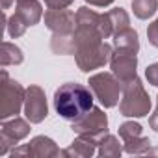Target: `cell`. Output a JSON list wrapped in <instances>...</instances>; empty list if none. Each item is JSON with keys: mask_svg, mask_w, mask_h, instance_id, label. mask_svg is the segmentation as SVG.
Returning a JSON list of instances; mask_svg holds the SVG:
<instances>
[{"mask_svg": "<svg viewBox=\"0 0 158 158\" xmlns=\"http://www.w3.org/2000/svg\"><path fill=\"white\" fill-rule=\"evenodd\" d=\"M93 91L82 84L67 82L54 91V108L65 121H78L93 108Z\"/></svg>", "mask_w": 158, "mask_h": 158, "instance_id": "obj_1", "label": "cell"}, {"mask_svg": "<svg viewBox=\"0 0 158 158\" xmlns=\"http://www.w3.org/2000/svg\"><path fill=\"white\" fill-rule=\"evenodd\" d=\"M151 97L145 91L139 78H134L123 86L119 112L125 117H145L151 114Z\"/></svg>", "mask_w": 158, "mask_h": 158, "instance_id": "obj_2", "label": "cell"}, {"mask_svg": "<svg viewBox=\"0 0 158 158\" xmlns=\"http://www.w3.org/2000/svg\"><path fill=\"white\" fill-rule=\"evenodd\" d=\"M26 89L17 82L11 80L6 71L0 73V119L15 117L24 108Z\"/></svg>", "mask_w": 158, "mask_h": 158, "instance_id": "obj_3", "label": "cell"}, {"mask_svg": "<svg viewBox=\"0 0 158 158\" xmlns=\"http://www.w3.org/2000/svg\"><path fill=\"white\" fill-rule=\"evenodd\" d=\"M89 89L93 91L95 99L104 108H114L119 102V97L123 95V84L114 73H97L89 76Z\"/></svg>", "mask_w": 158, "mask_h": 158, "instance_id": "obj_4", "label": "cell"}, {"mask_svg": "<svg viewBox=\"0 0 158 158\" xmlns=\"http://www.w3.org/2000/svg\"><path fill=\"white\" fill-rule=\"evenodd\" d=\"M71 128H73V132L76 136L93 139L99 145L101 138L108 134V117H106V114L101 108L93 106L84 117H80L78 121H73Z\"/></svg>", "mask_w": 158, "mask_h": 158, "instance_id": "obj_5", "label": "cell"}, {"mask_svg": "<svg viewBox=\"0 0 158 158\" xmlns=\"http://www.w3.org/2000/svg\"><path fill=\"white\" fill-rule=\"evenodd\" d=\"M112 52H114L112 45L101 41V43H95V45H88V47H82V48H76L74 60H76L78 69L84 71V73H89V71L101 69L106 63H110Z\"/></svg>", "mask_w": 158, "mask_h": 158, "instance_id": "obj_6", "label": "cell"}, {"mask_svg": "<svg viewBox=\"0 0 158 158\" xmlns=\"http://www.w3.org/2000/svg\"><path fill=\"white\" fill-rule=\"evenodd\" d=\"M136 54H138L136 50L119 48V47H115V50L112 52L110 69L119 78V82L123 86L134 80V78H138V56Z\"/></svg>", "mask_w": 158, "mask_h": 158, "instance_id": "obj_7", "label": "cell"}, {"mask_svg": "<svg viewBox=\"0 0 158 158\" xmlns=\"http://www.w3.org/2000/svg\"><path fill=\"white\" fill-rule=\"evenodd\" d=\"M30 123L28 119L23 117H13V119H2V127H0V154H8L15 149V145L24 139L30 134Z\"/></svg>", "mask_w": 158, "mask_h": 158, "instance_id": "obj_8", "label": "cell"}, {"mask_svg": "<svg viewBox=\"0 0 158 158\" xmlns=\"http://www.w3.org/2000/svg\"><path fill=\"white\" fill-rule=\"evenodd\" d=\"M13 158L15 156H34V158H52V156H61L60 147L56 145L54 139L47 136H35L30 143L15 147L10 152Z\"/></svg>", "mask_w": 158, "mask_h": 158, "instance_id": "obj_9", "label": "cell"}, {"mask_svg": "<svg viewBox=\"0 0 158 158\" xmlns=\"http://www.w3.org/2000/svg\"><path fill=\"white\" fill-rule=\"evenodd\" d=\"M24 115L30 123H43L48 115V104L45 91L39 86H30L24 97Z\"/></svg>", "mask_w": 158, "mask_h": 158, "instance_id": "obj_10", "label": "cell"}, {"mask_svg": "<svg viewBox=\"0 0 158 158\" xmlns=\"http://www.w3.org/2000/svg\"><path fill=\"white\" fill-rule=\"evenodd\" d=\"M45 24H47V28L52 34L69 35V34H74L76 15L71 10H47V13H45Z\"/></svg>", "mask_w": 158, "mask_h": 158, "instance_id": "obj_11", "label": "cell"}, {"mask_svg": "<svg viewBox=\"0 0 158 158\" xmlns=\"http://www.w3.org/2000/svg\"><path fill=\"white\" fill-rule=\"evenodd\" d=\"M95 152H97V141L78 136L67 149L61 151V156H65V158H89Z\"/></svg>", "mask_w": 158, "mask_h": 158, "instance_id": "obj_12", "label": "cell"}, {"mask_svg": "<svg viewBox=\"0 0 158 158\" xmlns=\"http://www.w3.org/2000/svg\"><path fill=\"white\" fill-rule=\"evenodd\" d=\"M15 13L28 24L34 26L41 21L43 17V6L37 2V0H17V8Z\"/></svg>", "mask_w": 158, "mask_h": 158, "instance_id": "obj_13", "label": "cell"}, {"mask_svg": "<svg viewBox=\"0 0 158 158\" xmlns=\"http://www.w3.org/2000/svg\"><path fill=\"white\" fill-rule=\"evenodd\" d=\"M123 145L119 143V139L112 134H106L101 138L99 145H97V154L102 156V158H115V156H121L123 152Z\"/></svg>", "mask_w": 158, "mask_h": 158, "instance_id": "obj_14", "label": "cell"}, {"mask_svg": "<svg viewBox=\"0 0 158 158\" xmlns=\"http://www.w3.org/2000/svg\"><path fill=\"white\" fill-rule=\"evenodd\" d=\"M23 60H24V54L17 45H13L10 41L2 43V48H0V65L2 67L19 65V63H23Z\"/></svg>", "mask_w": 158, "mask_h": 158, "instance_id": "obj_15", "label": "cell"}, {"mask_svg": "<svg viewBox=\"0 0 158 158\" xmlns=\"http://www.w3.org/2000/svg\"><path fill=\"white\" fill-rule=\"evenodd\" d=\"M106 17H108V23H110V28H112V37L123 30L128 28L130 24V17L128 13L123 10V8H114L110 11H106Z\"/></svg>", "mask_w": 158, "mask_h": 158, "instance_id": "obj_16", "label": "cell"}, {"mask_svg": "<svg viewBox=\"0 0 158 158\" xmlns=\"http://www.w3.org/2000/svg\"><path fill=\"white\" fill-rule=\"evenodd\" d=\"M50 48L54 54H61V56H67V54H73L74 56V37L73 34L69 35H58V34H52V39H50Z\"/></svg>", "mask_w": 158, "mask_h": 158, "instance_id": "obj_17", "label": "cell"}, {"mask_svg": "<svg viewBox=\"0 0 158 158\" xmlns=\"http://www.w3.org/2000/svg\"><path fill=\"white\" fill-rule=\"evenodd\" d=\"M114 45L119 48H128V50H139V39H138V32L132 30L130 26L119 34L114 35Z\"/></svg>", "mask_w": 158, "mask_h": 158, "instance_id": "obj_18", "label": "cell"}, {"mask_svg": "<svg viewBox=\"0 0 158 158\" xmlns=\"http://www.w3.org/2000/svg\"><path fill=\"white\" fill-rule=\"evenodd\" d=\"M132 10L134 15L141 21L152 17L158 10V0H132Z\"/></svg>", "mask_w": 158, "mask_h": 158, "instance_id": "obj_19", "label": "cell"}, {"mask_svg": "<svg viewBox=\"0 0 158 158\" xmlns=\"http://www.w3.org/2000/svg\"><path fill=\"white\" fill-rule=\"evenodd\" d=\"M123 149L128 154H147L149 149H151V141L145 136H138V138L123 141Z\"/></svg>", "mask_w": 158, "mask_h": 158, "instance_id": "obj_20", "label": "cell"}, {"mask_svg": "<svg viewBox=\"0 0 158 158\" xmlns=\"http://www.w3.org/2000/svg\"><path fill=\"white\" fill-rule=\"evenodd\" d=\"M4 21H6V30H8V35H10V37L17 39V37H21V35H24L28 24H26L17 13L11 15V17H6V15H4Z\"/></svg>", "mask_w": 158, "mask_h": 158, "instance_id": "obj_21", "label": "cell"}, {"mask_svg": "<svg viewBox=\"0 0 158 158\" xmlns=\"http://www.w3.org/2000/svg\"><path fill=\"white\" fill-rule=\"evenodd\" d=\"M119 136L123 141L127 139H132V138H138V136H143V128L139 123H134V121H125L121 127H119Z\"/></svg>", "mask_w": 158, "mask_h": 158, "instance_id": "obj_22", "label": "cell"}, {"mask_svg": "<svg viewBox=\"0 0 158 158\" xmlns=\"http://www.w3.org/2000/svg\"><path fill=\"white\" fill-rule=\"evenodd\" d=\"M147 39H149V43L152 47L158 48V19H154L149 24V28H147Z\"/></svg>", "mask_w": 158, "mask_h": 158, "instance_id": "obj_23", "label": "cell"}, {"mask_svg": "<svg viewBox=\"0 0 158 158\" xmlns=\"http://www.w3.org/2000/svg\"><path fill=\"white\" fill-rule=\"evenodd\" d=\"M145 78L149 80L151 86H156V88H158V61H156V63H151V65L145 69Z\"/></svg>", "mask_w": 158, "mask_h": 158, "instance_id": "obj_24", "label": "cell"}, {"mask_svg": "<svg viewBox=\"0 0 158 158\" xmlns=\"http://www.w3.org/2000/svg\"><path fill=\"white\" fill-rule=\"evenodd\" d=\"M73 2H74V0H45V6L48 10H65Z\"/></svg>", "mask_w": 158, "mask_h": 158, "instance_id": "obj_25", "label": "cell"}, {"mask_svg": "<svg viewBox=\"0 0 158 158\" xmlns=\"http://www.w3.org/2000/svg\"><path fill=\"white\" fill-rule=\"evenodd\" d=\"M86 2H88L89 6H95V8H106V6L114 4L115 0H86Z\"/></svg>", "mask_w": 158, "mask_h": 158, "instance_id": "obj_26", "label": "cell"}, {"mask_svg": "<svg viewBox=\"0 0 158 158\" xmlns=\"http://www.w3.org/2000/svg\"><path fill=\"white\" fill-rule=\"evenodd\" d=\"M149 125H151V128H152L154 132H158V106H156L154 112L151 114V117H149Z\"/></svg>", "mask_w": 158, "mask_h": 158, "instance_id": "obj_27", "label": "cell"}, {"mask_svg": "<svg viewBox=\"0 0 158 158\" xmlns=\"http://www.w3.org/2000/svg\"><path fill=\"white\" fill-rule=\"evenodd\" d=\"M11 4H13V0H2V10H10Z\"/></svg>", "mask_w": 158, "mask_h": 158, "instance_id": "obj_28", "label": "cell"}, {"mask_svg": "<svg viewBox=\"0 0 158 158\" xmlns=\"http://www.w3.org/2000/svg\"><path fill=\"white\" fill-rule=\"evenodd\" d=\"M149 154H158V149H152V151L149 149Z\"/></svg>", "mask_w": 158, "mask_h": 158, "instance_id": "obj_29", "label": "cell"}]
</instances>
